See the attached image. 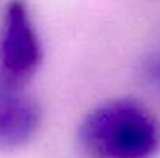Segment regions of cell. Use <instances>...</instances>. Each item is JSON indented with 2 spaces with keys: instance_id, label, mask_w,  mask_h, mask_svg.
Segmentation results:
<instances>
[{
  "instance_id": "cell-1",
  "label": "cell",
  "mask_w": 160,
  "mask_h": 158,
  "mask_svg": "<svg viewBox=\"0 0 160 158\" xmlns=\"http://www.w3.org/2000/svg\"><path fill=\"white\" fill-rule=\"evenodd\" d=\"M76 143L84 158H154L160 127L142 104L112 99L82 118Z\"/></svg>"
},
{
  "instance_id": "cell-2",
  "label": "cell",
  "mask_w": 160,
  "mask_h": 158,
  "mask_svg": "<svg viewBox=\"0 0 160 158\" xmlns=\"http://www.w3.org/2000/svg\"><path fill=\"white\" fill-rule=\"evenodd\" d=\"M42 59V44L28 2L9 0L0 25V82L23 87Z\"/></svg>"
},
{
  "instance_id": "cell-3",
  "label": "cell",
  "mask_w": 160,
  "mask_h": 158,
  "mask_svg": "<svg viewBox=\"0 0 160 158\" xmlns=\"http://www.w3.org/2000/svg\"><path fill=\"white\" fill-rule=\"evenodd\" d=\"M42 108L23 87L0 82V151H16L38 135Z\"/></svg>"
},
{
  "instance_id": "cell-4",
  "label": "cell",
  "mask_w": 160,
  "mask_h": 158,
  "mask_svg": "<svg viewBox=\"0 0 160 158\" xmlns=\"http://www.w3.org/2000/svg\"><path fill=\"white\" fill-rule=\"evenodd\" d=\"M142 78L145 84L160 96V47L149 53L142 64Z\"/></svg>"
}]
</instances>
